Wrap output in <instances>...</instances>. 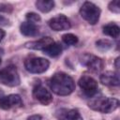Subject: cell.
<instances>
[{
    "label": "cell",
    "mask_w": 120,
    "mask_h": 120,
    "mask_svg": "<svg viewBox=\"0 0 120 120\" xmlns=\"http://www.w3.org/2000/svg\"><path fill=\"white\" fill-rule=\"evenodd\" d=\"M26 20H27V22L35 23V22H38L40 21V17H39V15H38L35 12H28V13H26Z\"/></svg>",
    "instance_id": "cell-21"
},
{
    "label": "cell",
    "mask_w": 120,
    "mask_h": 120,
    "mask_svg": "<svg viewBox=\"0 0 120 120\" xmlns=\"http://www.w3.org/2000/svg\"><path fill=\"white\" fill-rule=\"evenodd\" d=\"M96 45H97V48L100 51H108L109 49L112 48V43L108 39H100L96 42Z\"/></svg>",
    "instance_id": "cell-20"
},
{
    "label": "cell",
    "mask_w": 120,
    "mask_h": 120,
    "mask_svg": "<svg viewBox=\"0 0 120 120\" xmlns=\"http://www.w3.org/2000/svg\"><path fill=\"white\" fill-rule=\"evenodd\" d=\"M48 85L51 90L58 96H68L75 90L73 79L64 72H57L52 75L48 80Z\"/></svg>",
    "instance_id": "cell-1"
},
{
    "label": "cell",
    "mask_w": 120,
    "mask_h": 120,
    "mask_svg": "<svg viewBox=\"0 0 120 120\" xmlns=\"http://www.w3.org/2000/svg\"><path fill=\"white\" fill-rule=\"evenodd\" d=\"M80 62L82 66L86 67L89 70L93 72H99L104 68V62L101 58L91 54V53H83L80 56Z\"/></svg>",
    "instance_id": "cell-6"
},
{
    "label": "cell",
    "mask_w": 120,
    "mask_h": 120,
    "mask_svg": "<svg viewBox=\"0 0 120 120\" xmlns=\"http://www.w3.org/2000/svg\"><path fill=\"white\" fill-rule=\"evenodd\" d=\"M5 35H6V33H5V31L4 30H2V29H0V41L4 38V37H5Z\"/></svg>",
    "instance_id": "cell-24"
},
{
    "label": "cell",
    "mask_w": 120,
    "mask_h": 120,
    "mask_svg": "<svg viewBox=\"0 0 120 120\" xmlns=\"http://www.w3.org/2000/svg\"><path fill=\"white\" fill-rule=\"evenodd\" d=\"M108 8H109V9H110L112 12H113V13H116V14H118V13L120 12L119 1H117V0L110 2V4H109V7H108Z\"/></svg>",
    "instance_id": "cell-22"
},
{
    "label": "cell",
    "mask_w": 120,
    "mask_h": 120,
    "mask_svg": "<svg viewBox=\"0 0 120 120\" xmlns=\"http://www.w3.org/2000/svg\"><path fill=\"white\" fill-rule=\"evenodd\" d=\"M100 82L104 85L118 86L119 85V75L117 72L106 71L100 75Z\"/></svg>",
    "instance_id": "cell-13"
},
{
    "label": "cell",
    "mask_w": 120,
    "mask_h": 120,
    "mask_svg": "<svg viewBox=\"0 0 120 120\" xmlns=\"http://www.w3.org/2000/svg\"><path fill=\"white\" fill-rule=\"evenodd\" d=\"M12 11V6L9 4H0V24L6 25L8 22V20L6 19L3 15H1V13L5 12V13H10Z\"/></svg>",
    "instance_id": "cell-18"
},
{
    "label": "cell",
    "mask_w": 120,
    "mask_h": 120,
    "mask_svg": "<svg viewBox=\"0 0 120 120\" xmlns=\"http://www.w3.org/2000/svg\"><path fill=\"white\" fill-rule=\"evenodd\" d=\"M88 106L94 111L102 113H110L118 108L119 100L114 98L95 97L90 99V101L88 102Z\"/></svg>",
    "instance_id": "cell-2"
},
{
    "label": "cell",
    "mask_w": 120,
    "mask_h": 120,
    "mask_svg": "<svg viewBox=\"0 0 120 120\" xmlns=\"http://www.w3.org/2000/svg\"><path fill=\"white\" fill-rule=\"evenodd\" d=\"M118 62H119V57H117L116 59H115V68L118 69L119 68V66H118Z\"/></svg>",
    "instance_id": "cell-26"
},
{
    "label": "cell",
    "mask_w": 120,
    "mask_h": 120,
    "mask_svg": "<svg viewBox=\"0 0 120 120\" xmlns=\"http://www.w3.org/2000/svg\"><path fill=\"white\" fill-rule=\"evenodd\" d=\"M62 40L67 45H75L78 42V38L73 34H65L62 36Z\"/></svg>",
    "instance_id": "cell-19"
},
{
    "label": "cell",
    "mask_w": 120,
    "mask_h": 120,
    "mask_svg": "<svg viewBox=\"0 0 120 120\" xmlns=\"http://www.w3.org/2000/svg\"><path fill=\"white\" fill-rule=\"evenodd\" d=\"M36 7L38 10L41 12H49L51 11L53 7H54V2L53 1H45V0H38L36 2Z\"/></svg>",
    "instance_id": "cell-17"
},
{
    "label": "cell",
    "mask_w": 120,
    "mask_h": 120,
    "mask_svg": "<svg viewBox=\"0 0 120 120\" xmlns=\"http://www.w3.org/2000/svg\"><path fill=\"white\" fill-rule=\"evenodd\" d=\"M48 24L54 31H64L71 27L70 21L68 19V17H66L63 14H60L56 17L52 18L48 22Z\"/></svg>",
    "instance_id": "cell-9"
},
{
    "label": "cell",
    "mask_w": 120,
    "mask_h": 120,
    "mask_svg": "<svg viewBox=\"0 0 120 120\" xmlns=\"http://www.w3.org/2000/svg\"><path fill=\"white\" fill-rule=\"evenodd\" d=\"M21 79L14 65H9L0 70V83L9 87H14L19 85Z\"/></svg>",
    "instance_id": "cell-3"
},
{
    "label": "cell",
    "mask_w": 120,
    "mask_h": 120,
    "mask_svg": "<svg viewBox=\"0 0 120 120\" xmlns=\"http://www.w3.org/2000/svg\"><path fill=\"white\" fill-rule=\"evenodd\" d=\"M22 105V98L17 94H11L0 98V108L3 110H9L15 107H21Z\"/></svg>",
    "instance_id": "cell-10"
},
{
    "label": "cell",
    "mask_w": 120,
    "mask_h": 120,
    "mask_svg": "<svg viewBox=\"0 0 120 120\" xmlns=\"http://www.w3.org/2000/svg\"><path fill=\"white\" fill-rule=\"evenodd\" d=\"M100 12V8L89 1L84 2L80 8V14L82 18L90 24H96L98 22Z\"/></svg>",
    "instance_id": "cell-4"
},
{
    "label": "cell",
    "mask_w": 120,
    "mask_h": 120,
    "mask_svg": "<svg viewBox=\"0 0 120 120\" xmlns=\"http://www.w3.org/2000/svg\"><path fill=\"white\" fill-rule=\"evenodd\" d=\"M103 33L107 36L113 38H117L119 37L120 28L117 24L111 22V23H108V24L103 26Z\"/></svg>",
    "instance_id": "cell-15"
},
{
    "label": "cell",
    "mask_w": 120,
    "mask_h": 120,
    "mask_svg": "<svg viewBox=\"0 0 120 120\" xmlns=\"http://www.w3.org/2000/svg\"><path fill=\"white\" fill-rule=\"evenodd\" d=\"M21 33L23 36L26 37H36L38 35V27L36 25V23L30 22H23L20 26Z\"/></svg>",
    "instance_id": "cell-14"
},
{
    "label": "cell",
    "mask_w": 120,
    "mask_h": 120,
    "mask_svg": "<svg viewBox=\"0 0 120 120\" xmlns=\"http://www.w3.org/2000/svg\"><path fill=\"white\" fill-rule=\"evenodd\" d=\"M53 41V39L50 37H45L42 38L38 40H35V41H30L25 43V47L27 49H31V50H39V51H44L49 45H51Z\"/></svg>",
    "instance_id": "cell-12"
},
{
    "label": "cell",
    "mask_w": 120,
    "mask_h": 120,
    "mask_svg": "<svg viewBox=\"0 0 120 120\" xmlns=\"http://www.w3.org/2000/svg\"><path fill=\"white\" fill-rule=\"evenodd\" d=\"M57 120H82L80 112L75 109H60L56 112Z\"/></svg>",
    "instance_id": "cell-11"
},
{
    "label": "cell",
    "mask_w": 120,
    "mask_h": 120,
    "mask_svg": "<svg viewBox=\"0 0 120 120\" xmlns=\"http://www.w3.org/2000/svg\"><path fill=\"white\" fill-rule=\"evenodd\" d=\"M78 83L83 94L88 98H93L98 92V85L97 81L88 75H82L80 78Z\"/></svg>",
    "instance_id": "cell-7"
},
{
    "label": "cell",
    "mask_w": 120,
    "mask_h": 120,
    "mask_svg": "<svg viewBox=\"0 0 120 120\" xmlns=\"http://www.w3.org/2000/svg\"><path fill=\"white\" fill-rule=\"evenodd\" d=\"M33 97L35 99H37L39 103L43 105H48L52 101V94L41 84L38 83L33 88Z\"/></svg>",
    "instance_id": "cell-8"
},
{
    "label": "cell",
    "mask_w": 120,
    "mask_h": 120,
    "mask_svg": "<svg viewBox=\"0 0 120 120\" xmlns=\"http://www.w3.org/2000/svg\"><path fill=\"white\" fill-rule=\"evenodd\" d=\"M44 53H46L47 55L51 56V57H55L58 56L61 52H62V46L60 43L58 42H52L51 45H49L44 51Z\"/></svg>",
    "instance_id": "cell-16"
},
{
    "label": "cell",
    "mask_w": 120,
    "mask_h": 120,
    "mask_svg": "<svg viewBox=\"0 0 120 120\" xmlns=\"http://www.w3.org/2000/svg\"><path fill=\"white\" fill-rule=\"evenodd\" d=\"M41 119H42V117L39 114H33V115L27 117V120H41Z\"/></svg>",
    "instance_id": "cell-23"
},
{
    "label": "cell",
    "mask_w": 120,
    "mask_h": 120,
    "mask_svg": "<svg viewBox=\"0 0 120 120\" xmlns=\"http://www.w3.org/2000/svg\"><path fill=\"white\" fill-rule=\"evenodd\" d=\"M24 68L30 73H43L45 72L49 66L50 62L42 57L30 56L24 60Z\"/></svg>",
    "instance_id": "cell-5"
},
{
    "label": "cell",
    "mask_w": 120,
    "mask_h": 120,
    "mask_svg": "<svg viewBox=\"0 0 120 120\" xmlns=\"http://www.w3.org/2000/svg\"><path fill=\"white\" fill-rule=\"evenodd\" d=\"M4 54V50L2 48H0V64L2 62V55Z\"/></svg>",
    "instance_id": "cell-25"
}]
</instances>
